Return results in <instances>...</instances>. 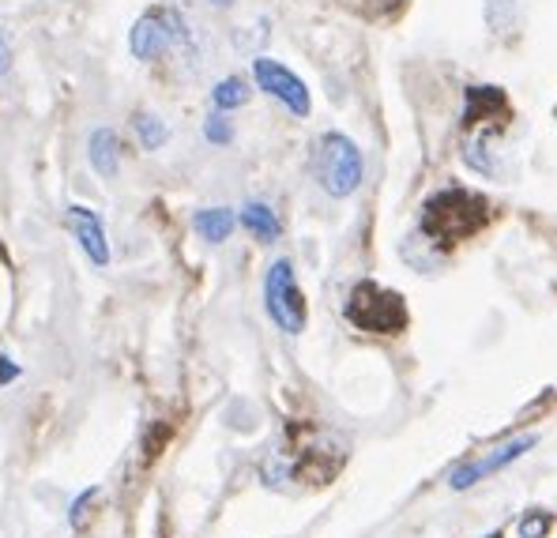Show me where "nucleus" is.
<instances>
[{
  "label": "nucleus",
  "instance_id": "obj_19",
  "mask_svg": "<svg viewBox=\"0 0 557 538\" xmlns=\"http://www.w3.org/2000/svg\"><path fill=\"white\" fill-rule=\"evenodd\" d=\"M20 377V365L12 362V358H0V385H8V380Z\"/></svg>",
  "mask_w": 557,
  "mask_h": 538
},
{
  "label": "nucleus",
  "instance_id": "obj_8",
  "mask_svg": "<svg viewBox=\"0 0 557 538\" xmlns=\"http://www.w3.org/2000/svg\"><path fill=\"white\" fill-rule=\"evenodd\" d=\"M69 230L76 234V241H79V249L87 252V260H91L95 267H106L110 264V241H106V226H102V218H98V211L91 208H69Z\"/></svg>",
  "mask_w": 557,
  "mask_h": 538
},
{
  "label": "nucleus",
  "instance_id": "obj_4",
  "mask_svg": "<svg viewBox=\"0 0 557 538\" xmlns=\"http://www.w3.org/2000/svg\"><path fill=\"white\" fill-rule=\"evenodd\" d=\"M188 42V23L177 8H147L128 30V49L136 61H159L170 49Z\"/></svg>",
  "mask_w": 557,
  "mask_h": 538
},
{
  "label": "nucleus",
  "instance_id": "obj_21",
  "mask_svg": "<svg viewBox=\"0 0 557 538\" xmlns=\"http://www.w3.org/2000/svg\"><path fill=\"white\" fill-rule=\"evenodd\" d=\"M486 538H502V531H497V535H486Z\"/></svg>",
  "mask_w": 557,
  "mask_h": 538
},
{
  "label": "nucleus",
  "instance_id": "obj_11",
  "mask_svg": "<svg viewBox=\"0 0 557 538\" xmlns=\"http://www.w3.org/2000/svg\"><path fill=\"white\" fill-rule=\"evenodd\" d=\"M234 226H237V218L231 208H203L193 215V230L208 245H223L234 234Z\"/></svg>",
  "mask_w": 557,
  "mask_h": 538
},
{
  "label": "nucleus",
  "instance_id": "obj_10",
  "mask_svg": "<svg viewBox=\"0 0 557 538\" xmlns=\"http://www.w3.org/2000/svg\"><path fill=\"white\" fill-rule=\"evenodd\" d=\"M242 226L257 241H264V245L278 241V234H283V223H278V215L272 211V203H260V200H249L242 208Z\"/></svg>",
  "mask_w": 557,
  "mask_h": 538
},
{
  "label": "nucleus",
  "instance_id": "obj_1",
  "mask_svg": "<svg viewBox=\"0 0 557 538\" xmlns=\"http://www.w3.org/2000/svg\"><path fill=\"white\" fill-rule=\"evenodd\" d=\"M490 218V203L479 192L467 189H445L437 192L422 211V230L430 234L433 245H456L467 241L486 226Z\"/></svg>",
  "mask_w": 557,
  "mask_h": 538
},
{
  "label": "nucleus",
  "instance_id": "obj_7",
  "mask_svg": "<svg viewBox=\"0 0 557 538\" xmlns=\"http://www.w3.org/2000/svg\"><path fill=\"white\" fill-rule=\"evenodd\" d=\"M535 448V437H516L512 445H505V448H494L490 455H479V460H467L460 463V467L453 471V478H448V486L453 489H467V486H474L479 478H486V475H494V471H502V467H509V463L520 460L523 452H531Z\"/></svg>",
  "mask_w": 557,
  "mask_h": 538
},
{
  "label": "nucleus",
  "instance_id": "obj_18",
  "mask_svg": "<svg viewBox=\"0 0 557 538\" xmlns=\"http://www.w3.org/2000/svg\"><path fill=\"white\" fill-rule=\"evenodd\" d=\"M12 72V46H8V38H4V30H0V79Z\"/></svg>",
  "mask_w": 557,
  "mask_h": 538
},
{
  "label": "nucleus",
  "instance_id": "obj_2",
  "mask_svg": "<svg viewBox=\"0 0 557 538\" xmlns=\"http://www.w3.org/2000/svg\"><path fill=\"white\" fill-rule=\"evenodd\" d=\"M313 174H317V185H321L332 200H347V196H355L358 185H362L366 159L350 136L324 133L313 151Z\"/></svg>",
  "mask_w": 557,
  "mask_h": 538
},
{
  "label": "nucleus",
  "instance_id": "obj_13",
  "mask_svg": "<svg viewBox=\"0 0 557 538\" xmlns=\"http://www.w3.org/2000/svg\"><path fill=\"white\" fill-rule=\"evenodd\" d=\"M252 98L249 84H245L242 76H226L215 84V91H211V102H215L219 113H231V110H242L245 102Z\"/></svg>",
  "mask_w": 557,
  "mask_h": 538
},
{
  "label": "nucleus",
  "instance_id": "obj_16",
  "mask_svg": "<svg viewBox=\"0 0 557 538\" xmlns=\"http://www.w3.org/2000/svg\"><path fill=\"white\" fill-rule=\"evenodd\" d=\"M98 501V486H91V489H84V493L76 497V504H72V512H69V524L76 527H84V520H87V509H91V504Z\"/></svg>",
  "mask_w": 557,
  "mask_h": 538
},
{
  "label": "nucleus",
  "instance_id": "obj_9",
  "mask_svg": "<svg viewBox=\"0 0 557 538\" xmlns=\"http://www.w3.org/2000/svg\"><path fill=\"white\" fill-rule=\"evenodd\" d=\"M87 159H91L95 174L106 177V182H113V177L121 174V140L113 128H95L91 140H87Z\"/></svg>",
  "mask_w": 557,
  "mask_h": 538
},
{
  "label": "nucleus",
  "instance_id": "obj_22",
  "mask_svg": "<svg viewBox=\"0 0 557 538\" xmlns=\"http://www.w3.org/2000/svg\"><path fill=\"white\" fill-rule=\"evenodd\" d=\"M554 113H557V110H554Z\"/></svg>",
  "mask_w": 557,
  "mask_h": 538
},
{
  "label": "nucleus",
  "instance_id": "obj_14",
  "mask_svg": "<svg viewBox=\"0 0 557 538\" xmlns=\"http://www.w3.org/2000/svg\"><path fill=\"white\" fill-rule=\"evenodd\" d=\"M516 15H520V8H516V0H486V23L490 30H512L516 27Z\"/></svg>",
  "mask_w": 557,
  "mask_h": 538
},
{
  "label": "nucleus",
  "instance_id": "obj_17",
  "mask_svg": "<svg viewBox=\"0 0 557 538\" xmlns=\"http://www.w3.org/2000/svg\"><path fill=\"white\" fill-rule=\"evenodd\" d=\"M546 527H550V520H546L543 512H531V516L520 524V535H523V538H543V535H546Z\"/></svg>",
  "mask_w": 557,
  "mask_h": 538
},
{
  "label": "nucleus",
  "instance_id": "obj_3",
  "mask_svg": "<svg viewBox=\"0 0 557 538\" xmlns=\"http://www.w3.org/2000/svg\"><path fill=\"white\" fill-rule=\"evenodd\" d=\"M347 321L355 324L358 331H373V336H399L407 328V305L396 290L376 287V283H358L347 298Z\"/></svg>",
  "mask_w": 557,
  "mask_h": 538
},
{
  "label": "nucleus",
  "instance_id": "obj_6",
  "mask_svg": "<svg viewBox=\"0 0 557 538\" xmlns=\"http://www.w3.org/2000/svg\"><path fill=\"white\" fill-rule=\"evenodd\" d=\"M252 84H257L268 98H275L278 105H286V113H294V117H309V110H313V98H309L306 79L294 76L283 61L257 57V61H252Z\"/></svg>",
  "mask_w": 557,
  "mask_h": 538
},
{
  "label": "nucleus",
  "instance_id": "obj_15",
  "mask_svg": "<svg viewBox=\"0 0 557 538\" xmlns=\"http://www.w3.org/2000/svg\"><path fill=\"white\" fill-rule=\"evenodd\" d=\"M203 136H208L215 147H226L234 140V125H231V117L226 113H211L208 121H203Z\"/></svg>",
  "mask_w": 557,
  "mask_h": 538
},
{
  "label": "nucleus",
  "instance_id": "obj_12",
  "mask_svg": "<svg viewBox=\"0 0 557 538\" xmlns=\"http://www.w3.org/2000/svg\"><path fill=\"white\" fill-rule=\"evenodd\" d=\"M133 128H136V140H139L144 151H159V147H166V140H170V128H166V121H162L159 113L139 110L133 117Z\"/></svg>",
  "mask_w": 557,
  "mask_h": 538
},
{
  "label": "nucleus",
  "instance_id": "obj_20",
  "mask_svg": "<svg viewBox=\"0 0 557 538\" xmlns=\"http://www.w3.org/2000/svg\"><path fill=\"white\" fill-rule=\"evenodd\" d=\"M211 4H215V8H226V4H234V0H211Z\"/></svg>",
  "mask_w": 557,
  "mask_h": 538
},
{
  "label": "nucleus",
  "instance_id": "obj_5",
  "mask_svg": "<svg viewBox=\"0 0 557 538\" xmlns=\"http://www.w3.org/2000/svg\"><path fill=\"white\" fill-rule=\"evenodd\" d=\"M264 309L272 316V324L286 336H301L309 321L306 309V293H301L298 279H294V264L290 260H275L264 275Z\"/></svg>",
  "mask_w": 557,
  "mask_h": 538
}]
</instances>
